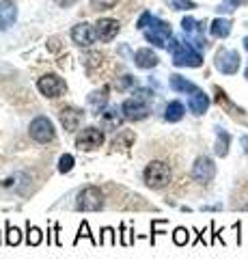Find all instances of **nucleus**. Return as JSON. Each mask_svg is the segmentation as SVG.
<instances>
[{
    "label": "nucleus",
    "instance_id": "obj_1",
    "mask_svg": "<svg viewBox=\"0 0 248 259\" xmlns=\"http://www.w3.org/2000/svg\"><path fill=\"white\" fill-rule=\"evenodd\" d=\"M136 26L145 32V39L149 44H154L158 48H166V41H169L171 35H173V30H171L169 24L162 22V20H158L156 15H151L149 11L140 15Z\"/></svg>",
    "mask_w": 248,
    "mask_h": 259
},
{
    "label": "nucleus",
    "instance_id": "obj_2",
    "mask_svg": "<svg viewBox=\"0 0 248 259\" xmlns=\"http://www.w3.org/2000/svg\"><path fill=\"white\" fill-rule=\"evenodd\" d=\"M169 50H171L175 67H201L203 65L201 52L194 50L190 44H181V41H177V39H173V41L169 44Z\"/></svg>",
    "mask_w": 248,
    "mask_h": 259
},
{
    "label": "nucleus",
    "instance_id": "obj_3",
    "mask_svg": "<svg viewBox=\"0 0 248 259\" xmlns=\"http://www.w3.org/2000/svg\"><path fill=\"white\" fill-rule=\"evenodd\" d=\"M142 180H145V184L149 186V188L160 190V188H166V186L171 184L173 171H171V166L166 164V162L154 160V162H149V164L145 166V171H142Z\"/></svg>",
    "mask_w": 248,
    "mask_h": 259
},
{
    "label": "nucleus",
    "instance_id": "obj_4",
    "mask_svg": "<svg viewBox=\"0 0 248 259\" xmlns=\"http://www.w3.org/2000/svg\"><path fill=\"white\" fill-rule=\"evenodd\" d=\"M74 207L78 212H100V209H104V192L97 186H84L76 194Z\"/></svg>",
    "mask_w": 248,
    "mask_h": 259
},
{
    "label": "nucleus",
    "instance_id": "obj_5",
    "mask_svg": "<svg viewBox=\"0 0 248 259\" xmlns=\"http://www.w3.org/2000/svg\"><path fill=\"white\" fill-rule=\"evenodd\" d=\"M28 134H30V139H33L35 143H52L54 139H57V130H54V123L47 117L43 115H39L35 117L33 121H30V127H28Z\"/></svg>",
    "mask_w": 248,
    "mask_h": 259
},
{
    "label": "nucleus",
    "instance_id": "obj_6",
    "mask_svg": "<svg viewBox=\"0 0 248 259\" xmlns=\"http://www.w3.org/2000/svg\"><path fill=\"white\" fill-rule=\"evenodd\" d=\"M121 112H123V117L130 119V121H140V119H145V117L149 115V100L136 93L134 97H130V100L123 102Z\"/></svg>",
    "mask_w": 248,
    "mask_h": 259
},
{
    "label": "nucleus",
    "instance_id": "obj_7",
    "mask_svg": "<svg viewBox=\"0 0 248 259\" xmlns=\"http://www.w3.org/2000/svg\"><path fill=\"white\" fill-rule=\"evenodd\" d=\"M37 89L41 91V95L50 97V100H57V97H61L67 91V84H65V80L57 74H45L37 80Z\"/></svg>",
    "mask_w": 248,
    "mask_h": 259
},
{
    "label": "nucleus",
    "instance_id": "obj_8",
    "mask_svg": "<svg viewBox=\"0 0 248 259\" xmlns=\"http://www.w3.org/2000/svg\"><path fill=\"white\" fill-rule=\"evenodd\" d=\"M104 141H106V136H104L102 130L91 125V127H84L82 132L76 136V147L80 151H93V149H100Z\"/></svg>",
    "mask_w": 248,
    "mask_h": 259
},
{
    "label": "nucleus",
    "instance_id": "obj_9",
    "mask_svg": "<svg viewBox=\"0 0 248 259\" xmlns=\"http://www.w3.org/2000/svg\"><path fill=\"white\" fill-rule=\"evenodd\" d=\"M216 177V164L210 156H199L192 164V180L199 184H210Z\"/></svg>",
    "mask_w": 248,
    "mask_h": 259
},
{
    "label": "nucleus",
    "instance_id": "obj_10",
    "mask_svg": "<svg viewBox=\"0 0 248 259\" xmlns=\"http://www.w3.org/2000/svg\"><path fill=\"white\" fill-rule=\"evenodd\" d=\"M216 69L220 74H227V76H233L237 74L239 69V54L235 50H218L216 52Z\"/></svg>",
    "mask_w": 248,
    "mask_h": 259
},
{
    "label": "nucleus",
    "instance_id": "obj_11",
    "mask_svg": "<svg viewBox=\"0 0 248 259\" xmlns=\"http://www.w3.org/2000/svg\"><path fill=\"white\" fill-rule=\"evenodd\" d=\"M181 30L186 32V37L190 39L192 48H199V50H203L207 46L205 37H203V24H199L194 18H183L181 20Z\"/></svg>",
    "mask_w": 248,
    "mask_h": 259
},
{
    "label": "nucleus",
    "instance_id": "obj_12",
    "mask_svg": "<svg viewBox=\"0 0 248 259\" xmlns=\"http://www.w3.org/2000/svg\"><path fill=\"white\" fill-rule=\"evenodd\" d=\"M82 119H84V112L76 108V106H65L61 112H59V121H61V125L65 132H76V130L80 127V123H82Z\"/></svg>",
    "mask_w": 248,
    "mask_h": 259
},
{
    "label": "nucleus",
    "instance_id": "obj_13",
    "mask_svg": "<svg viewBox=\"0 0 248 259\" xmlns=\"http://www.w3.org/2000/svg\"><path fill=\"white\" fill-rule=\"evenodd\" d=\"M119 30H121V24H119L117 20H110V18H104V20H100L97 24H95V37L104 44L113 41Z\"/></svg>",
    "mask_w": 248,
    "mask_h": 259
},
{
    "label": "nucleus",
    "instance_id": "obj_14",
    "mask_svg": "<svg viewBox=\"0 0 248 259\" xmlns=\"http://www.w3.org/2000/svg\"><path fill=\"white\" fill-rule=\"evenodd\" d=\"M71 39H74V44H78V46H91V44H95V30L89 26L86 22H82V24H78V26H74L71 28Z\"/></svg>",
    "mask_w": 248,
    "mask_h": 259
},
{
    "label": "nucleus",
    "instance_id": "obj_15",
    "mask_svg": "<svg viewBox=\"0 0 248 259\" xmlns=\"http://www.w3.org/2000/svg\"><path fill=\"white\" fill-rule=\"evenodd\" d=\"M18 20V7L11 0H0V30H7Z\"/></svg>",
    "mask_w": 248,
    "mask_h": 259
},
{
    "label": "nucleus",
    "instance_id": "obj_16",
    "mask_svg": "<svg viewBox=\"0 0 248 259\" xmlns=\"http://www.w3.org/2000/svg\"><path fill=\"white\" fill-rule=\"evenodd\" d=\"M188 108H190L192 115H205L207 108H210V97H207V93H203L201 89H196L194 93H190Z\"/></svg>",
    "mask_w": 248,
    "mask_h": 259
},
{
    "label": "nucleus",
    "instance_id": "obj_17",
    "mask_svg": "<svg viewBox=\"0 0 248 259\" xmlns=\"http://www.w3.org/2000/svg\"><path fill=\"white\" fill-rule=\"evenodd\" d=\"M231 147V134L227 130H222L220 125H216V143H214V153L218 158H227Z\"/></svg>",
    "mask_w": 248,
    "mask_h": 259
},
{
    "label": "nucleus",
    "instance_id": "obj_18",
    "mask_svg": "<svg viewBox=\"0 0 248 259\" xmlns=\"http://www.w3.org/2000/svg\"><path fill=\"white\" fill-rule=\"evenodd\" d=\"M134 63H136V67H140V69H151L160 63V59L156 52H151V48H140V50L134 54Z\"/></svg>",
    "mask_w": 248,
    "mask_h": 259
},
{
    "label": "nucleus",
    "instance_id": "obj_19",
    "mask_svg": "<svg viewBox=\"0 0 248 259\" xmlns=\"http://www.w3.org/2000/svg\"><path fill=\"white\" fill-rule=\"evenodd\" d=\"M214 93H216V102H218L220 106L229 112V115H233V117H246V110H244V108H239V106H235V104L229 100L227 93L222 91L220 87H214Z\"/></svg>",
    "mask_w": 248,
    "mask_h": 259
},
{
    "label": "nucleus",
    "instance_id": "obj_20",
    "mask_svg": "<svg viewBox=\"0 0 248 259\" xmlns=\"http://www.w3.org/2000/svg\"><path fill=\"white\" fill-rule=\"evenodd\" d=\"M97 117H100V123L106 127V130H117V127H121V123H123V117L119 115V110H117V108L102 110Z\"/></svg>",
    "mask_w": 248,
    "mask_h": 259
},
{
    "label": "nucleus",
    "instance_id": "obj_21",
    "mask_svg": "<svg viewBox=\"0 0 248 259\" xmlns=\"http://www.w3.org/2000/svg\"><path fill=\"white\" fill-rule=\"evenodd\" d=\"M183 115H186V106L177 100L169 102V106H166V110H164V119L169 121V123H177V121L183 119Z\"/></svg>",
    "mask_w": 248,
    "mask_h": 259
},
{
    "label": "nucleus",
    "instance_id": "obj_22",
    "mask_svg": "<svg viewBox=\"0 0 248 259\" xmlns=\"http://www.w3.org/2000/svg\"><path fill=\"white\" fill-rule=\"evenodd\" d=\"M231 20H225V18H216L214 22H212V26H210V32L216 37V39H225V37H229L231 35Z\"/></svg>",
    "mask_w": 248,
    "mask_h": 259
},
{
    "label": "nucleus",
    "instance_id": "obj_23",
    "mask_svg": "<svg viewBox=\"0 0 248 259\" xmlns=\"http://www.w3.org/2000/svg\"><path fill=\"white\" fill-rule=\"evenodd\" d=\"M169 82H171V89H173V91H177V93H194L196 89H199L194 82H190V80L181 78L179 74H173Z\"/></svg>",
    "mask_w": 248,
    "mask_h": 259
},
{
    "label": "nucleus",
    "instance_id": "obj_24",
    "mask_svg": "<svg viewBox=\"0 0 248 259\" xmlns=\"http://www.w3.org/2000/svg\"><path fill=\"white\" fill-rule=\"evenodd\" d=\"M134 141H136V134L132 130H121L113 141V149H130L134 145Z\"/></svg>",
    "mask_w": 248,
    "mask_h": 259
},
{
    "label": "nucleus",
    "instance_id": "obj_25",
    "mask_svg": "<svg viewBox=\"0 0 248 259\" xmlns=\"http://www.w3.org/2000/svg\"><path fill=\"white\" fill-rule=\"evenodd\" d=\"M89 104L91 106L97 110V115L104 110V106L108 104V89H102V91H93L91 95H89Z\"/></svg>",
    "mask_w": 248,
    "mask_h": 259
},
{
    "label": "nucleus",
    "instance_id": "obj_26",
    "mask_svg": "<svg viewBox=\"0 0 248 259\" xmlns=\"http://www.w3.org/2000/svg\"><path fill=\"white\" fill-rule=\"evenodd\" d=\"M41 242H43V231L39 229V227L30 225V221H28V225H26V244L28 246H39Z\"/></svg>",
    "mask_w": 248,
    "mask_h": 259
},
{
    "label": "nucleus",
    "instance_id": "obj_27",
    "mask_svg": "<svg viewBox=\"0 0 248 259\" xmlns=\"http://www.w3.org/2000/svg\"><path fill=\"white\" fill-rule=\"evenodd\" d=\"M7 244H9V246H18L20 244V242H22V231L18 229V227H13L9 221H7Z\"/></svg>",
    "mask_w": 248,
    "mask_h": 259
},
{
    "label": "nucleus",
    "instance_id": "obj_28",
    "mask_svg": "<svg viewBox=\"0 0 248 259\" xmlns=\"http://www.w3.org/2000/svg\"><path fill=\"white\" fill-rule=\"evenodd\" d=\"M82 238H86V240H91V244L93 246H97L100 244V240H95L93 238V233H91V229H89V223L86 221H82V225H80V229H78V236H76V240H74V244H78Z\"/></svg>",
    "mask_w": 248,
    "mask_h": 259
},
{
    "label": "nucleus",
    "instance_id": "obj_29",
    "mask_svg": "<svg viewBox=\"0 0 248 259\" xmlns=\"http://www.w3.org/2000/svg\"><path fill=\"white\" fill-rule=\"evenodd\" d=\"M173 242L177 246H186L190 242V231L186 229V227H177V229L173 231Z\"/></svg>",
    "mask_w": 248,
    "mask_h": 259
},
{
    "label": "nucleus",
    "instance_id": "obj_30",
    "mask_svg": "<svg viewBox=\"0 0 248 259\" xmlns=\"http://www.w3.org/2000/svg\"><path fill=\"white\" fill-rule=\"evenodd\" d=\"M74 164H76V158L71 156V153H63V156L59 158V173H69L71 168H74Z\"/></svg>",
    "mask_w": 248,
    "mask_h": 259
},
{
    "label": "nucleus",
    "instance_id": "obj_31",
    "mask_svg": "<svg viewBox=\"0 0 248 259\" xmlns=\"http://www.w3.org/2000/svg\"><path fill=\"white\" fill-rule=\"evenodd\" d=\"M100 244H108V246H115L117 244V233H115L113 227H104V229H102Z\"/></svg>",
    "mask_w": 248,
    "mask_h": 259
},
{
    "label": "nucleus",
    "instance_id": "obj_32",
    "mask_svg": "<svg viewBox=\"0 0 248 259\" xmlns=\"http://www.w3.org/2000/svg\"><path fill=\"white\" fill-rule=\"evenodd\" d=\"M166 3H169V7L175 11H188V9H194L196 7L192 0H166Z\"/></svg>",
    "mask_w": 248,
    "mask_h": 259
},
{
    "label": "nucleus",
    "instance_id": "obj_33",
    "mask_svg": "<svg viewBox=\"0 0 248 259\" xmlns=\"http://www.w3.org/2000/svg\"><path fill=\"white\" fill-rule=\"evenodd\" d=\"M115 87H117V91H127V89L136 87V78L134 76H121V78H117Z\"/></svg>",
    "mask_w": 248,
    "mask_h": 259
},
{
    "label": "nucleus",
    "instance_id": "obj_34",
    "mask_svg": "<svg viewBox=\"0 0 248 259\" xmlns=\"http://www.w3.org/2000/svg\"><path fill=\"white\" fill-rule=\"evenodd\" d=\"M117 5V0H91V9L93 11H108Z\"/></svg>",
    "mask_w": 248,
    "mask_h": 259
},
{
    "label": "nucleus",
    "instance_id": "obj_35",
    "mask_svg": "<svg viewBox=\"0 0 248 259\" xmlns=\"http://www.w3.org/2000/svg\"><path fill=\"white\" fill-rule=\"evenodd\" d=\"M239 5H242V0H225V3L218 5V11L220 13H231V11H235Z\"/></svg>",
    "mask_w": 248,
    "mask_h": 259
},
{
    "label": "nucleus",
    "instance_id": "obj_36",
    "mask_svg": "<svg viewBox=\"0 0 248 259\" xmlns=\"http://www.w3.org/2000/svg\"><path fill=\"white\" fill-rule=\"evenodd\" d=\"M169 221H151V244L156 242V236H158V229L160 227H166Z\"/></svg>",
    "mask_w": 248,
    "mask_h": 259
},
{
    "label": "nucleus",
    "instance_id": "obj_37",
    "mask_svg": "<svg viewBox=\"0 0 248 259\" xmlns=\"http://www.w3.org/2000/svg\"><path fill=\"white\" fill-rule=\"evenodd\" d=\"M74 3H76V0H57V5H59V7H71Z\"/></svg>",
    "mask_w": 248,
    "mask_h": 259
},
{
    "label": "nucleus",
    "instance_id": "obj_38",
    "mask_svg": "<svg viewBox=\"0 0 248 259\" xmlns=\"http://www.w3.org/2000/svg\"><path fill=\"white\" fill-rule=\"evenodd\" d=\"M242 147H244V151L248 153V136H242Z\"/></svg>",
    "mask_w": 248,
    "mask_h": 259
},
{
    "label": "nucleus",
    "instance_id": "obj_39",
    "mask_svg": "<svg viewBox=\"0 0 248 259\" xmlns=\"http://www.w3.org/2000/svg\"><path fill=\"white\" fill-rule=\"evenodd\" d=\"M244 48H246V52H248V37L244 39Z\"/></svg>",
    "mask_w": 248,
    "mask_h": 259
},
{
    "label": "nucleus",
    "instance_id": "obj_40",
    "mask_svg": "<svg viewBox=\"0 0 248 259\" xmlns=\"http://www.w3.org/2000/svg\"><path fill=\"white\" fill-rule=\"evenodd\" d=\"M244 78H246V80H248V67H246V71H244Z\"/></svg>",
    "mask_w": 248,
    "mask_h": 259
},
{
    "label": "nucleus",
    "instance_id": "obj_41",
    "mask_svg": "<svg viewBox=\"0 0 248 259\" xmlns=\"http://www.w3.org/2000/svg\"><path fill=\"white\" fill-rule=\"evenodd\" d=\"M244 3H248V0H242V5H244Z\"/></svg>",
    "mask_w": 248,
    "mask_h": 259
},
{
    "label": "nucleus",
    "instance_id": "obj_42",
    "mask_svg": "<svg viewBox=\"0 0 248 259\" xmlns=\"http://www.w3.org/2000/svg\"><path fill=\"white\" fill-rule=\"evenodd\" d=\"M244 209H248V205H244Z\"/></svg>",
    "mask_w": 248,
    "mask_h": 259
}]
</instances>
